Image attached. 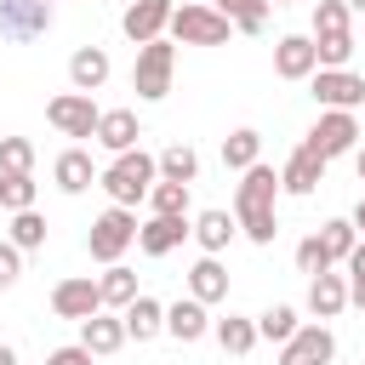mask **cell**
<instances>
[{
    "label": "cell",
    "mask_w": 365,
    "mask_h": 365,
    "mask_svg": "<svg viewBox=\"0 0 365 365\" xmlns=\"http://www.w3.org/2000/svg\"><path fill=\"white\" fill-rule=\"evenodd\" d=\"M274 188H279L274 165H245V182L234 194V217H240V228L257 245H274V234H279V222H274Z\"/></svg>",
    "instance_id": "obj_1"
},
{
    "label": "cell",
    "mask_w": 365,
    "mask_h": 365,
    "mask_svg": "<svg viewBox=\"0 0 365 365\" xmlns=\"http://www.w3.org/2000/svg\"><path fill=\"white\" fill-rule=\"evenodd\" d=\"M154 154H143V148H125L108 171H103V188H108V200L114 205H137V200H148V188H154Z\"/></svg>",
    "instance_id": "obj_2"
},
{
    "label": "cell",
    "mask_w": 365,
    "mask_h": 365,
    "mask_svg": "<svg viewBox=\"0 0 365 365\" xmlns=\"http://www.w3.org/2000/svg\"><path fill=\"white\" fill-rule=\"evenodd\" d=\"M171 68H177V51L154 34V40H143V51H137V68H131V86H137V97H165L171 91Z\"/></svg>",
    "instance_id": "obj_3"
},
{
    "label": "cell",
    "mask_w": 365,
    "mask_h": 365,
    "mask_svg": "<svg viewBox=\"0 0 365 365\" xmlns=\"http://www.w3.org/2000/svg\"><path fill=\"white\" fill-rule=\"evenodd\" d=\"M182 46H228V17L211 11V6H171V23H165Z\"/></svg>",
    "instance_id": "obj_4"
},
{
    "label": "cell",
    "mask_w": 365,
    "mask_h": 365,
    "mask_svg": "<svg viewBox=\"0 0 365 365\" xmlns=\"http://www.w3.org/2000/svg\"><path fill=\"white\" fill-rule=\"evenodd\" d=\"M137 240V217H131V205H108L97 222H91V257L97 262H120V251Z\"/></svg>",
    "instance_id": "obj_5"
},
{
    "label": "cell",
    "mask_w": 365,
    "mask_h": 365,
    "mask_svg": "<svg viewBox=\"0 0 365 365\" xmlns=\"http://www.w3.org/2000/svg\"><path fill=\"white\" fill-rule=\"evenodd\" d=\"M51 29V0H0V34L6 40H34Z\"/></svg>",
    "instance_id": "obj_6"
},
{
    "label": "cell",
    "mask_w": 365,
    "mask_h": 365,
    "mask_svg": "<svg viewBox=\"0 0 365 365\" xmlns=\"http://www.w3.org/2000/svg\"><path fill=\"white\" fill-rule=\"evenodd\" d=\"M46 120L63 131V137H97V108L86 91H68V97H51L46 103Z\"/></svg>",
    "instance_id": "obj_7"
},
{
    "label": "cell",
    "mask_w": 365,
    "mask_h": 365,
    "mask_svg": "<svg viewBox=\"0 0 365 365\" xmlns=\"http://www.w3.org/2000/svg\"><path fill=\"white\" fill-rule=\"evenodd\" d=\"M354 137H359L354 114H348V108H331V114H319V125L308 131V148H314L319 160H336V154L354 148Z\"/></svg>",
    "instance_id": "obj_8"
},
{
    "label": "cell",
    "mask_w": 365,
    "mask_h": 365,
    "mask_svg": "<svg viewBox=\"0 0 365 365\" xmlns=\"http://www.w3.org/2000/svg\"><path fill=\"white\" fill-rule=\"evenodd\" d=\"M314 97H319L325 108H359V103H365V80L348 74V68H319V74H314Z\"/></svg>",
    "instance_id": "obj_9"
},
{
    "label": "cell",
    "mask_w": 365,
    "mask_h": 365,
    "mask_svg": "<svg viewBox=\"0 0 365 365\" xmlns=\"http://www.w3.org/2000/svg\"><path fill=\"white\" fill-rule=\"evenodd\" d=\"M331 331L325 325H308V331H291L285 336V354H279V365H325L331 359Z\"/></svg>",
    "instance_id": "obj_10"
},
{
    "label": "cell",
    "mask_w": 365,
    "mask_h": 365,
    "mask_svg": "<svg viewBox=\"0 0 365 365\" xmlns=\"http://www.w3.org/2000/svg\"><path fill=\"white\" fill-rule=\"evenodd\" d=\"M319 68V57H314V40H302V34H285L279 46H274V74L279 80H308Z\"/></svg>",
    "instance_id": "obj_11"
},
{
    "label": "cell",
    "mask_w": 365,
    "mask_h": 365,
    "mask_svg": "<svg viewBox=\"0 0 365 365\" xmlns=\"http://www.w3.org/2000/svg\"><path fill=\"white\" fill-rule=\"evenodd\" d=\"M51 308H57L63 319H91V314L103 308V297H97V279H63V285L51 291Z\"/></svg>",
    "instance_id": "obj_12"
},
{
    "label": "cell",
    "mask_w": 365,
    "mask_h": 365,
    "mask_svg": "<svg viewBox=\"0 0 365 365\" xmlns=\"http://www.w3.org/2000/svg\"><path fill=\"white\" fill-rule=\"evenodd\" d=\"M120 23H125V34H131V40L143 46V40H154V34H160V29L171 23V0H131Z\"/></svg>",
    "instance_id": "obj_13"
},
{
    "label": "cell",
    "mask_w": 365,
    "mask_h": 365,
    "mask_svg": "<svg viewBox=\"0 0 365 365\" xmlns=\"http://www.w3.org/2000/svg\"><path fill=\"white\" fill-rule=\"evenodd\" d=\"M137 137H143V125H137L131 108H108V114H97V143H103V148L125 154V148H137Z\"/></svg>",
    "instance_id": "obj_14"
},
{
    "label": "cell",
    "mask_w": 365,
    "mask_h": 365,
    "mask_svg": "<svg viewBox=\"0 0 365 365\" xmlns=\"http://www.w3.org/2000/svg\"><path fill=\"white\" fill-rule=\"evenodd\" d=\"M319 177H325V160L302 143L291 160H285V171H279V188H291V194H314L319 188Z\"/></svg>",
    "instance_id": "obj_15"
},
{
    "label": "cell",
    "mask_w": 365,
    "mask_h": 365,
    "mask_svg": "<svg viewBox=\"0 0 365 365\" xmlns=\"http://www.w3.org/2000/svg\"><path fill=\"white\" fill-rule=\"evenodd\" d=\"M68 80H74V91H97L108 80V51L103 46H80L68 57Z\"/></svg>",
    "instance_id": "obj_16"
},
{
    "label": "cell",
    "mask_w": 365,
    "mask_h": 365,
    "mask_svg": "<svg viewBox=\"0 0 365 365\" xmlns=\"http://www.w3.org/2000/svg\"><path fill=\"white\" fill-rule=\"evenodd\" d=\"M182 234H194L182 217H154L148 228H137V245H143L148 257H165V251H177V245H182Z\"/></svg>",
    "instance_id": "obj_17"
},
{
    "label": "cell",
    "mask_w": 365,
    "mask_h": 365,
    "mask_svg": "<svg viewBox=\"0 0 365 365\" xmlns=\"http://www.w3.org/2000/svg\"><path fill=\"white\" fill-rule=\"evenodd\" d=\"M188 291H194V302H217V297H228V274H222V262H217V257H200V262L188 268Z\"/></svg>",
    "instance_id": "obj_18"
},
{
    "label": "cell",
    "mask_w": 365,
    "mask_h": 365,
    "mask_svg": "<svg viewBox=\"0 0 365 365\" xmlns=\"http://www.w3.org/2000/svg\"><path fill=\"white\" fill-rule=\"evenodd\" d=\"M342 302H348V285H342V274H314V285H308V308L319 314V319H331V314H342Z\"/></svg>",
    "instance_id": "obj_19"
},
{
    "label": "cell",
    "mask_w": 365,
    "mask_h": 365,
    "mask_svg": "<svg viewBox=\"0 0 365 365\" xmlns=\"http://www.w3.org/2000/svg\"><path fill=\"white\" fill-rule=\"evenodd\" d=\"M154 331H165V308H160L154 297H131V302H125V336L148 342Z\"/></svg>",
    "instance_id": "obj_20"
},
{
    "label": "cell",
    "mask_w": 365,
    "mask_h": 365,
    "mask_svg": "<svg viewBox=\"0 0 365 365\" xmlns=\"http://www.w3.org/2000/svg\"><path fill=\"white\" fill-rule=\"evenodd\" d=\"M165 331H171L177 342H200V336H205V302H194V297H188V302H171V308H165Z\"/></svg>",
    "instance_id": "obj_21"
},
{
    "label": "cell",
    "mask_w": 365,
    "mask_h": 365,
    "mask_svg": "<svg viewBox=\"0 0 365 365\" xmlns=\"http://www.w3.org/2000/svg\"><path fill=\"white\" fill-rule=\"evenodd\" d=\"M86 331H80V348L86 354H114L120 342H125V319H103V314H91V319H80Z\"/></svg>",
    "instance_id": "obj_22"
},
{
    "label": "cell",
    "mask_w": 365,
    "mask_h": 365,
    "mask_svg": "<svg viewBox=\"0 0 365 365\" xmlns=\"http://www.w3.org/2000/svg\"><path fill=\"white\" fill-rule=\"evenodd\" d=\"M57 188H63V194H80V188H91V154L68 148V154L57 160Z\"/></svg>",
    "instance_id": "obj_23"
},
{
    "label": "cell",
    "mask_w": 365,
    "mask_h": 365,
    "mask_svg": "<svg viewBox=\"0 0 365 365\" xmlns=\"http://www.w3.org/2000/svg\"><path fill=\"white\" fill-rule=\"evenodd\" d=\"M97 297H103V302H114V308H125V302L137 297V274H131V268H120V262H108V274L97 279Z\"/></svg>",
    "instance_id": "obj_24"
},
{
    "label": "cell",
    "mask_w": 365,
    "mask_h": 365,
    "mask_svg": "<svg viewBox=\"0 0 365 365\" xmlns=\"http://www.w3.org/2000/svg\"><path fill=\"white\" fill-rule=\"evenodd\" d=\"M314 57H319V68H342V63L354 57V34H348V29H336V34H314Z\"/></svg>",
    "instance_id": "obj_25"
},
{
    "label": "cell",
    "mask_w": 365,
    "mask_h": 365,
    "mask_svg": "<svg viewBox=\"0 0 365 365\" xmlns=\"http://www.w3.org/2000/svg\"><path fill=\"white\" fill-rule=\"evenodd\" d=\"M154 165H160V177H165V182H194V171H200V154L177 143V148H165Z\"/></svg>",
    "instance_id": "obj_26"
},
{
    "label": "cell",
    "mask_w": 365,
    "mask_h": 365,
    "mask_svg": "<svg viewBox=\"0 0 365 365\" xmlns=\"http://www.w3.org/2000/svg\"><path fill=\"white\" fill-rule=\"evenodd\" d=\"M148 205H154V217H188V182H154Z\"/></svg>",
    "instance_id": "obj_27"
},
{
    "label": "cell",
    "mask_w": 365,
    "mask_h": 365,
    "mask_svg": "<svg viewBox=\"0 0 365 365\" xmlns=\"http://www.w3.org/2000/svg\"><path fill=\"white\" fill-rule=\"evenodd\" d=\"M194 240H200L205 251H222V245L234 240V217H228V211H205V217L194 222Z\"/></svg>",
    "instance_id": "obj_28"
},
{
    "label": "cell",
    "mask_w": 365,
    "mask_h": 365,
    "mask_svg": "<svg viewBox=\"0 0 365 365\" xmlns=\"http://www.w3.org/2000/svg\"><path fill=\"white\" fill-rule=\"evenodd\" d=\"M217 342H222V354H251L257 348V325L251 319H217Z\"/></svg>",
    "instance_id": "obj_29"
},
{
    "label": "cell",
    "mask_w": 365,
    "mask_h": 365,
    "mask_svg": "<svg viewBox=\"0 0 365 365\" xmlns=\"http://www.w3.org/2000/svg\"><path fill=\"white\" fill-rule=\"evenodd\" d=\"M257 148H262L257 131H234V137H222V165L245 171V165H257Z\"/></svg>",
    "instance_id": "obj_30"
},
{
    "label": "cell",
    "mask_w": 365,
    "mask_h": 365,
    "mask_svg": "<svg viewBox=\"0 0 365 365\" xmlns=\"http://www.w3.org/2000/svg\"><path fill=\"white\" fill-rule=\"evenodd\" d=\"M11 245H17V251L46 245V217H34V205H29V211H11Z\"/></svg>",
    "instance_id": "obj_31"
},
{
    "label": "cell",
    "mask_w": 365,
    "mask_h": 365,
    "mask_svg": "<svg viewBox=\"0 0 365 365\" xmlns=\"http://www.w3.org/2000/svg\"><path fill=\"white\" fill-rule=\"evenodd\" d=\"M34 165V143L29 137H0V177H23Z\"/></svg>",
    "instance_id": "obj_32"
},
{
    "label": "cell",
    "mask_w": 365,
    "mask_h": 365,
    "mask_svg": "<svg viewBox=\"0 0 365 365\" xmlns=\"http://www.w3.org/2000/svg\"><path fill=\"white\" fill-rule=\"evenodd\" d=\"M217 6H222V17H228L234 29H245V34H257L262 17H268V0H217Z\"/></svg>",
    "instance_id": "obj_33"
},
{
    "label": "cell",
    "mask_w": 365,
    "mask_h": 365,
    "mask_svg": "<svg viewBox=\"0 0 365 365\" xmlns=\"http://www.w3.org/2000/svg\"><path fill=\"white\" fill-rule=\"evenodd\" d=\"M291 331H297V314H291L285 302H274V308H268V314L257 319V336H268V342H285Z\"/></svg>",
    "instance_id": "obj_34"
},
{
    "label": "cell",
    "mask_w": 365,
    "mask_h": 365,
    "mask_svg": "<svg viewBox=\"0 0 365 365\" xmlns=\"http://www.w3.org/2000/svg\"><path fill=\"white\" fill-rule=\"evenodd\" d=\"M319 245H325L331 262H342V257L354 251V222H325V228H319Z\"/></svg>",
    "instance_id": "obj_35"
},
{
    "label": "cell",
    "mask_w": 365,
    "mask_h": 365,
    "mask_svg": "<svg viewBox=\"0 0 365 365\" xmlns=\"http://www.w3.org/2000/svg\"><path fill=\"white\" fill-rule=\"evenodd\" d=\"M0 205H6V211H29V205H34L29 171H23V177H0Z\"/></svg>",
    "instance_id": "obj_36"
},
{
    "label": "cell",
    "mask_w": 365,
    "mask_h": 365,
    "mask_svg": "<svg viewBox=\"0 0 365 365\" xmlns=\"http://www.w3.org/2000/svg\"><path fill=\"white\" fill-rule=\"evenodd\" d=\"M336 29H348V6L342 0H319L314 6V34H336Z\"/></svg>",
    "instance_id": "obj_37"
},
{
    "label": "cell",
    "mask_w": 365,
    "mask_h": 365,
    "mask_svg": "<svg viewBox=\"0 0 365 365\" xmlns=\"http://www.w3.org/2000/svg\"><path fill=\"white\" fill-rule=\"evenodd\" d=\"M297 268H302V274H325V268H331V257H325V245H319V234L297 245Z\"/></svg>",
    "instance_id": "obj_38"
},
{
    "label": "cell",
    "mask_w": 365,
    "mask_h": 365,
    "mask_svg": "<svg viewBox=\"0 0 365 365\" xmlns=\"http://www.w3.org/2000/svg\"><path fill=\"white\" fill-rule=\"evenodd\" d=\"M17 274H23V257H17V245H0V291H6V285H17Z\"/></svg>",
    "instance_id": "obj_39"
},
{
    "label": "cell",
    "mask_w": 365,
    "mask_h": 365,
    "mask_svg": "<svg viewBox=\"0 0 365 365\" xmlns=\"http://www.w3.org/2000/svg\"><path fill=\"white\" fill-rule=\"evenodd\" d=\"M46 365H91V354H86V348H57Z\"/></svg>",
    "instance_id": "obj_40"
},
{
    "label": "cell",
    "mask_w": 365,
    "mask_h": 365,
    "mask_svg": "<svg viewBox=\"0 0 365 365\" xmlns=\"http://www.w3.org/2000/svg\"><path fill=\"white\" fill-rule=\"evenodd\" d=\"M348 274L365 279V240H354V251H348Z\"/></svg>",
    "instance_id": "obj_41"
},
{
    "label": "cell",
    "mask_w": 365,
    "mask_h": 365,
    "mask_svg": "<svg viewBox=\"0 0 365 365\" xmlns=\"http://www.w3.org/2000/svg\"><path fill=\"white\" fill-rule=\"evenodd\" d=\"M348 302H359V308H365V279H354V285H348Z\"/></svg>",
    "instance_id": "obj_42"
},
{
    "label": "cell",
    "mask_w": 365,
    "mask_h": 365,
    "mask_svg": "<svg viewBox=\"0 0 365 365\" xmlns=\"http://www.w3.org/2000/svg\"><path fill=\"white\" fill-rule=\"evenodd\" d=\"M354 171H359V182H365V148H359V154H354Z\"/></svg>",
    "instance_id": "obj_43"
},
{
    "label": "cell",
    "mask_w": 365,
    "mask_h": 365,
    "mask_svg": "<svg viewBox=\"0 0 365 365\" xmlns=\"http://www.w3.org/2000/svg\"><path fill=\"white\" fill-rule=\"evenodd\" d=\"M0 365H17V354H11V348H6V342H0Z\"/></svg>",
    "instance_id": "obj_44"
},
{
    "label": "cell",
    "mask_w": 365,
    "mask_h": 365,
    "mask_svg": "<svg viewBox=\"0 0 365 365\" xmlns=\"http://www.w3.org/2000/svg\"><path fill=\"white\" fill-rule=\"evenodd\" d=\"M354 228H365V200H359V211H354Z\"/></svg>",
    "instance_id": "obj_45"
},
{
    "label": "cell",
    "mask_w": 365,
    "mask_h": 365,
    "mask_svg": "<svg viewBox=\"0 0 365 365\" xmlns=\"http://www.w3.org/2000/svg\"><path fill=\"white\" fill-rule=\"evenodd\" d=\"M342 6H348V11H365V0H342Z\"/></svg>",
    "instance_id": "obj_46"
},
{
    "label": "cell",
    "mask_w": 365,
    "mask_h": 365,
    "mask_svg": "<svg viewBox=\"0 0 365 365\" xmlns=\"http://www.w3.org/2000/svg\"><path fill=\"white\" fill-rule=\"evenodd\" d=\"M274 6H285V0H274Z\"/></svg>",
    "instance_id": "obj_47"
}]
</instances>
